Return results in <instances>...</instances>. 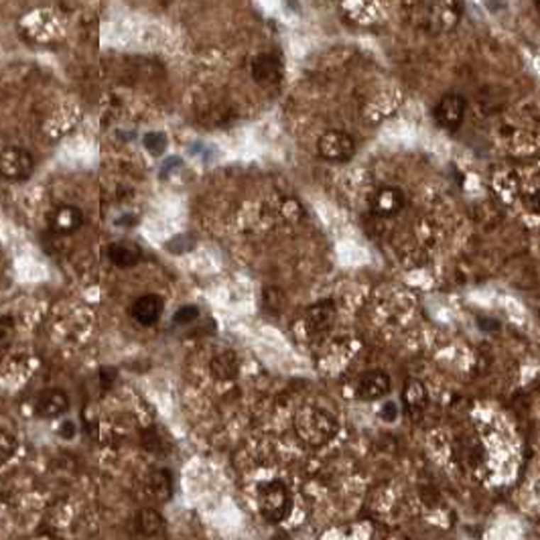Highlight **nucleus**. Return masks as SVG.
<instances>
[{"mask_svg": "<svg viewBox=\"0 0 540 540\" xmlns=\"http://www.w3.org/2000/svg\"><path fill=\"white\" fill-rule=\"evenodd\" d=\"M294 431L309 447L327 445L337 433V421L334 414L317 407H305L294 417Z\"/></svg>", "mask_w": 540, "mask_h": 540, "instance_id": "obj_1", "label": "nucleus"}, {"mask_svg": "<svg viewBox=\"0 0 540 540\" xmlns=\"http://www.w3.org/2000/svg\"><path fill=\"white\" fill-rule=\"evenodd\" d=\"M461 11L459 0H424L417 11V23L431 35L449 33L457 27Z\"/></svg>", "mask_w": 540, "mask_h": 540, "instance_id": "obj_2", "label": "nucleus"}, {"mask_svg": "<svg viewBox=\"0 0 540 540\" xmlns=\"http://www.w3.org/2000/svg\"><path fill=\"white\" fill-rule=\"evenodd\" d=\"M258 508L266 522L278 524L289 518L292 510V494L280 480L263 483L258 490Z\"/></svg>", "mask_w": 540, "mask_h": 540, "instance_id": "obj_3", "label": "nucleus"}, {"mask_svg": "<svg viewBox=\"0 0 540 540\" xmlns=\"http://www.w3.org/2000/svg\"><path fill=\"white\" fill-rule=\"evenodd\" d=\"M319 157L329 162H348L356 153V140L343 131L323 132L317 143Z\"/></svg>", "mask_w": 540, "mask_h": 540, "instance_id": "obj_4", "label": "nucleus"}, {"mask_svg": "<svg viewBox=\"0 0 540 540\" xmlns=\"http://www.w3.org/2000/svg\"><path fill=\"white\" fill-rule=\"evenodd\" d=\"M465 98L459 96V94H447L443 96L441 100L435 106L433 110V116H435V122L443 131L455 132L461 124H463V118H465Z\"/></svg>", "mask_w": 540, "mask_h": 540, "instance_id": "obj_5", "label": "nucleus"}, {"mask_svg": "<svg viewBox=\"0 0 540 540\" xmlns=\"http://www.w3.org/2000/svg\"><path fill=\"white\" fill-rule=\"evenodd\" d=\"M33 173V157L25 148L11 146L0 153V175L11 181H23Z\"/></svg>", "mask_w": 540, "mask_h": 540, "instance_id": "obj_6", "label": "nucleus"}, {"mask_svg": "<svg viewBox=\"0 0 540 540\" xmlns=\"http://www.w3.org/2000/svg\"><path fill=\"white\" fill-rule=\"evenodd\" d=\"M404 205H407V197L402 189L395 185L380 187L370 197V209L376 218H395L396 214L402 211Z\"/></svg>", "mask_w": 540, "mask_h": 540, "instance_id": "obj_7", "label": "nucleus"}, {"mask_svg": "<svg viewBox=\"0 0 540 540\" xmlns=\"http://www.w3.org/2000/svg\"><path fill=\"white\" fill-rule=\"evenodd\" d=\"M252 77L260 86H275L282 77V61L275 53H263L252 61Z\"/></svg>", "mask_w": 540, "mask_h": 540, "instance_id": "obj_8", "label": "nucleus"}, {"mask_svg": "<svg viewBox=\"0 0 540 540\" xmlns=\"http://www.w3.org/2000/svg\"><path fill=\"white\" fill-rule=\"evenodd\" d=\"M390 376L384 370H370L358 382V396L364 400H380L390 392Z\"/></svg>", "mask_w": 540, "mask_h": 540, "instance_id": "obj_9", "label": "nucleus"}, {"mask_svg": "<svg viewBox=\"0 0 540 540\" xmlns=\"http://www.w3.org/2000/svg\"><path fill=\"white\" fill-rule=\"evenodd\" d=\"M162 309H165V301L161 294H143L140 299L134 301L131 313L140 325L150 327L161 319Z\"/></svg>", "mask_w": 540, "mask_h": 540, "instance_id": "obj_10", "label": "nucleus"}, {"mask_svg": "<svg viewBox=\"0 0 540 540\" xmlns=\"http://www.w3.org/2000/svg\"><path fill=\"white\" fill-rule=\"evenodd\" d=\"M334 319H336V305L331 299H327L307 311V329H309V334L319 336V334L329 331V327L334 325Z\"/></svg>", "mask_w": 540, "mask_h": 540, "instance_id": "obj_11", "label": "nucleus"}, {"mask_svg": "<svg viewBox=\"0 0 540 540\" xmlns=\"http://www.w3.org/2000/svg\"><path fill=\"white\" fill-rule=\"evenodd\" d=\"M108 258L118 268H132L143 260V248L128 240L114 242L108 248Z\"/></svg>", "mask_w": 540, "mask_h": 540, "instance_id": "obj_12", "label": "nucleus"}, {"mask_svg": "<svg viewBox=\"0 0 540 540\" xmlns=\"http://www.w3.org/2000/svg\"><path fill=\"white\" fill-rule=\"evenodd\" d=\"M67 409H70V400H67V395L63 390L51 388V390H45L39 395V400H37L39 417L55 419V417H61Z\"/></svg>", "mask_w": 540, "mask_h": 540, "instance_id": "obj_13", "label": "nucleus"}, {"mask_svg": "<svg viewBox=\"0 0 540 540\" xmlns=\"http://www.w3.org/2000/svg\"><path fill=\"white\" fill-rule=\"evenodd\" d=\"M136 528L143 536H148V539H162L167 534V526H165L162 516L150 508H146L136 516Z\"/></svg>", "mask_w": 540, "mask_h": 540, "instance_id": "obj_14", "label": "nucleus"}, {"mask_svg": "<svg viewBox=\"0 0 540 540\" xmlns=\"http://www.w3.org/2000/svg\"><path fill=\"white\" fill-rule=\"evenodd\" d=\"M209 372H211V376L218 380V382L234 380L238 376V356H236L234 351H221V353H218L211 360Z\"/></svg>", "mask_w": 540, "mask_h": 540, "instance_id": "obj_15", "label": "nucleus"}, {"mask_svg": "<svg viewBox=\"0 0 540 540\" xmlns=\"http://www.w3.org/2000/svg\"><path fill=\"white\" fill-rule=\"evenodd\" d=\"M150 496L157 502H169L173 496V475L169 469H157L148 480Z\"/></svg>", "mask_w": 540, "mask_h": 540, "instance_id": "obj_16", "label": "nucleus"}, {"mask_svg": "<svg viewBox=\"0 0 540 540\" xmlns=\"http://www.w3.org/2000/svg\"><path fill=\"white\" fill-rule=\"evenodd\" d=\"M53 224H55V230H57L59 234H73V232H77L82 228L84 214L77 207H73V205H65V207H61L57 214H55Z\"/></svg>", "mask_w": 540, "mask_h": 540, "instance_id": "obj_17", "label": "nucleus"}, {"mask_svg": "<svg viewBox=\"0 0 540 540\" xmlns=\"http://www.w3.org/2000/svg\"><path fill=\"white\" fill-rule=\"evenodd\" d=\"M402 400L409 410H421L426 404V388L419 380H407L404 390H402Z\"/></svg>", "mask_w": 540, "mask_h": 540, "instance_id": "obj_18", "label": "nucleus"}, {"mask_svg": "<svg viewBox=\"0 0 540 540\" xmlns=\"http://www.w3.org/2000/svg\"><path fill=\"white\" fill-rule=\"evenodd\" d=\"M143 443H145V447L148 449V451H155V453L167 451V439H165V435H162L157 426L146 429L145 435H143Z\"/></svg>", "mask_w": 540, "mask_h": 540, "instance_id": "obj_19", "label": "nucleus"}, {"mask_svg": "<svg viewBox=\"0 0 540 540\" xmlns=\"http://www.w3.org/2000/svg\"><path fill=\"white\" fill-rule=\"evenodd\" d=\"M145 148L150 155L159 157L167 150V136L162 132H148L145 136Z\"/></svg>", "mask_w": 540, "mask_h": 540, "instance_id": "obj_20", "label": "nucleus"}, {"mask_svg": "<svg viewBox=\"0 0 540 540\" xmlns=\"http://www.w3.org/2000/svg\"><path fill=\"white\" fill-rule=\"evenodd\" d=\"M195 248V238L191 234H179L177 238H173L169 244H167V250L173 252V254H183V252H191Z\"/></svg>", "mask_w": 540, "mask_h": 540, "instance_id": "obj_21", "label": "nucleus"}, {"mask_svg": "<svg viewBox=\"0 0 540 540\" xmlns=\"http://www.w3.org/2000/svg\"><path fill=\"white\" fill-rule=\"evenodd\" d=\"M197 317H199V309L195 305H185L181 307L175 313V323L177 325H189V323L195 321Z\"/></svg>", "mask_w": 540, "mask_h": 540, "instance_id": "obj_22", "label": "nucleus"}, {"mask_svg": "<svg viewBox=\"0 0 540 540\" xmlns=\"http://www.w3.org/2000/svg\"><path fill=\"white\" fill-rule=\"evenodd\" d=\"M275 294H277V297H272V289H266V291H264V305L268 307L270 311H278L280 307L285 305V294L278 291V289Z\"/></svg>", "mask_w": 540, "mask_h": 540, "instance_id": "obj_23", "label": "nucleus"}, {"mask_svg": "<svg viewBox=\"0 0 540 540\" xmlns=\"http://www.w3.org/2000/svg\"><path fill=\"white\" fill-rule=\"evenodd\" d=\"M13 447H15V441L9 437L6 433H2V431H0V463H2V461L11 455Z\"/></svg>", "mask_w": 540, "mask_h": 540, "instance_id": "obj_24", "label": "nucleus"}, {"mask_svg": "<svg viewBox=\"0 0 540 540\" xmlns=\"http://www.w3.org/2000/svg\"><path fill=\"white\" fill-rule=\"evenodd\" d=\"M380 417L384 419V421H388V423H392L398 419V407H396V402H386L382 410H380Z\"/></svg>", "mask_w": 540, "mask_h": 540, "instance_id": "obj_25", "label": "nucleus"}, {"mask_svg": "<svg viewBox=\"0 0 540 540\" xmlns=\"http://www.w3.org/2000/svg\"><path fill=\"white\" fill-rule=\"evenodd\" d=\"M100 378H102V388H110L114 384V378H116V370L114 368H104L100 372Z\"/></svg>", "mask_w": 540, "mask_h": 540, "instance_id": "obj_26", "label": "nucleus"}, {"mask_svg": "<svg viewBox=\"0 0 540 540\" xmlns=\"http://www.w3.org/2000/svg\"><path fill=\"white\" fill-rule=\"evenodd\" d=\"M478 323H480V327H482L485 334H494V331L500 329V323L494 321V319H485V317H482Z\"/></svg>", "mask_w": 540, "mask_h": 540, "instance_id": "obj_27", "label": "nucleus"}, {"mask_svg": "<svg viewBox=\"0 0 540 540\" xmlns=\"http://www.w3.org/2000/svg\"><path fill=\"white\" fill-rule=\"evenodd\" d=\"M9 321H0V346H4L11 337V327H6Z\"/></svg>", "mask_w": 540, "mask_h": 540, "instance_id": "obj_28", "label": "nucleus"}]
</instances>
